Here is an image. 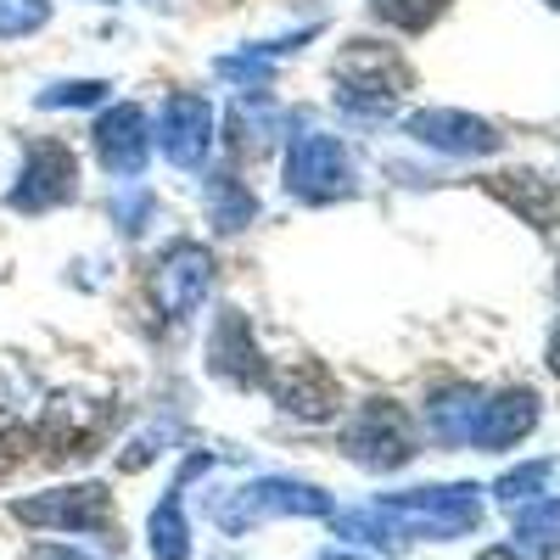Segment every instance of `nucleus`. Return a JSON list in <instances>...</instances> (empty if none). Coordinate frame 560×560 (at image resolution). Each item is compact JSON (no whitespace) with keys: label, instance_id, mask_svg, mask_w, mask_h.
<instances>
[{"label":"nucleus","instance_id":"26","mask_svg":"<svg viewBox=\"0 0 560 560\" xmlns=\"http://www.w3.org/2000/svg\"><path fill=\"white\" fill-rule=\"evenodd\" d=\"M152 191H147V185H140V179H129L124 185V191L113 197V224L124 230V236H140V230H147V219H152Z\"/></svg>","mask_w":560,"mask_h":560},{"label":"nucleus","instance_id":"28","mask_svg":"<svg viewBox=\"0 0 560 560\" xmlns=\"http://www.w3.org/2000/svg\"><path fill=\"white\" fill-rule=\"evenodd\" d=\"M28 560H96L90 549H73V544H34Z\"/></svg>","mask_w":560,"mask_h":560},{"label":"nucleus","instance_id":"32","mask_svg":"<svg viewBox=\"0 0 560 560\" xmlns=\"http://www.w3.org/2000/svg\"><path fill=\"white\" fill-rule=\"evenodd\" d=\"M96 7H113V0H96Z\"/></svg>","mask_w":560,"mask_h":560},{"label":"nucleus","instance_id":"10","mask_svg":"<svg viewBox=\"0 0 560 560\" xmlns=\"http://www.w3.org/2000/svg\"><path fill=\"white\" fill-rule=\"evenodd\" d=\"M404 135L432 147L443 158H488L499 152V129L488 118H471V113H454V107H427V113H409L404 118Z\"/></svg>","mask_w":560,"mask_h":560},{"label":"nucleus","instance_id":"9","mask_svg":"<svg viewBox=\"0 0 560 560\" xmlns=\"http://www.w3.org/2000/svg\"><path fill=\"white\" fill-rule=\"evenodd\" d=\"M208 376L224 382V387H236V393H253V387L269 382V359L258 353L253 319L242 308H224L213 319V331H208Z\"/></svg>","mask_w":560,"mask_h":560},{"label":"nucleus","instance_id":"14","mask_svg":"<svg viewBox=\"0 0 560 560\" xmlns=\"http://www.w3.org/2000/svg\"><path fill=\"white\" fill-rule=\"evenodd\" d=\"M280 140V102L269 90H242L236 102L224 107V147L236 158H264Z\"/></svg>","mask_w":560,"mask_h":560},{"label":"nucleus","instance_id":"1","mask_svg":"<svg viewBox=\"0 0 560 560\" xmlns=\"http://www.w3.org/2000/svg\"><path fill=\"white\" fill-rule=\"evenodd\" d=\"M292 516H337V504L325 488L303 477H253L242 488L208 493V522L224 538H242V533H258L264 522H292Z\"/></svg>","mask_w":560,"mask_h":560},{"label":"nucleus","instance_id":"33","mask_svg":"<svg viewBox=\"0 0 560 560\" xmlns=\"http://www.w3.org/2000/svg\"><path fill=\"white\" fill-rule=\"evenodd\" d=\"M549 7H555V12H560V0H549Z\"/></svg>","mask_w":560,"mask_h":560},{"label":"nucleus","instance_id":"18","mask_svg":"<svg viewBox=\"0 0 560 560\" xmlns=\"http://www.w3.org/2000/svg\"><path fill=\"white\" fill-rule=\"evenodd\" d=\"M185 488H168L147 516V549L152 560H191V516H185Z\"/></svg>","mask_w":560,"mask_h":560},{"label":"nucleus","instance_id":"31","mask_svg":"<svg viewBox=\"0 0 560 560\" xmlns=\"http://www.w3.org/2000/svg\"><path fill=\"white\" fill-rule=\"evenodd\" d=\"M482 560H516V549H488Z\"/></svg>","mask_w":560,"mask_h":560},{"label":"nucleus","instance_id":"23","mask_svg":"<svg viewBox=\"0 0 560 560\" xmlns=\"http://www.w3.org/2000/svg\"><path fill=\"white\" fill-rule=\"evenodd\" d=\"M174 438H179L174 420H152V427H147V432H135V438H129V448L118 454V471H147V465H152Z\"/></svg>","mask_w":560,"mask_h":560},{"label":"nucleus","instance_id":"15","mask_svg":"<svg viewBox=\"0 0 560 560\" xmlns=\"http://www.w3.org/2000/svg\"><path fill=\"white\" fill-rule=\"evenodd\" d=\"M533 427H538V393L510 387V393H499V398H482V415H477L471 443L499 454V448H510V443H522Z\"/></svg>","mask_w":560,"mask_h":560},{"label":"nucleus","instance_id":"12","mask_svg":"<svg viewBox=\"0 0 560 560\" xmlns=\"http://www.w3.org/2000/svg\"><path fill=\"white\" fill-rule=\"evenodd\" d=\"M96 158L107 174L118 179H147V158H152V124L135 102H118L96 118Z\"/></svg>","mask_w":560,"mask_h":560},{"label":"nucleus","instance_id":"30","mask_svg":"<svg viewBox=\"0 0 560 560\" xmlns=\"http://www.w3.org/2000/svg\"><path fill=\"white\" fill-rule=\"evenodd\" d=\"M549 370L560 376V331H555V342H549Z\"/></svg>","mask_w":560,"mask_h":560},{"label":"nucleus","instance_id":"22","mask_svg":"<svg viewBox=\"0 0 560 560\" xmlns=\"http://www.w3.org/2000/svg\"><path fill=\"white\" fill-rule=\"evenodd\" d=\"M448 0H370V12H376L382 23L404 28V34H427L438 18H443Z\"/></svg>","mask_w":560,"mask_h":560},{"label":"nucleus","instance_id":"5","mask_svg":"<svg viewBox=\"0 0 560 560\" xmlns=\"http://www.w3.org/2000/svg\"><path fill=\"white\" fill-rule=\"evenodd\" d=\"M208 292H213V253L202 242H168L163 258L147 275V298H152L158 319L163 325H185L202 308Z\"/></svg>","mask_w":560,"mask_h":560},{"label":"nucleus","instance_id":"3","mask_svg":"<svg viewBox=\"0 0 560 560\" xmlns=\"http://www.w3.org/2000/svg\"><path fill=\"white\" fill-rule=\"evenodd\" d=\"M280 174H287V191L298 202H342L353 197V163H348V147L337 135L325 129H303L292 135L287 147V163H280Z\"/></svg>","mask_w":560,"mask_h":560},{"label":"nucleus","instance_id":"8","mask_svg":"<svg viewBox=\"0 0 560 560\" xmlns=\"http://www.w3.org/2000/svg\"><path fill=\"white\" fill-rule=\"evenodd\" d=\"M113 420V404L107 398H84V393H57L45 404V420L34 432V448L51 454V459H79L96 448V438L107 432Z\"/></svg>","mask_w":560,"mask_h":560},{"label":"nucleus","instance_id":"7","mask_svg":"<svg viewBox=\"0 0 560 560\" xmlns=\"http://www.w3.org/2000/svg\"><path fill=\"white\" fill-rule=\"evenodd\" d=\"M12 522L23 527H51V533H107L113 522V493L102 482H73V488H45L12 499Z\"/></svg>","mask_w":560,"mask_h":560},{"label":"nucleus","instance_id":"13","mask_svg":"<svg viewBox=\"0 0 560 560\" xmlns=\"http://www.w3.org/2000/svg\"><path fill=\"white\" fill-rule=\"evenodd\" d=\"M158 147L174 168L197 174L208 163V147H213V107L202 96H168L163 124H158Z\"/></svg>","mask_w":560,"mask_h":560},{"label":"nucleus","instance_id":"17","mask_svg":"<svg viewBox=\"0 0 560 560\" xmlns=\"http://www.w3.org/2000/svg\"><path fill=\"white\" fill-rule=\"evenodd\" d=\"M488 191H493L504 208H516L527 224H538V230H549V224L560 219V185L544 179V174H493Z\"/></svg>","mask_w":560,"mask_h":560},{"label":"nucleus","instance_id":"20","mask_svg":"<svg viewBox=\"0 0 560 560\" xmlns=\"http://www.w3.org/2000/svg\"><path fill=\"white\" fill-rule=\"evenodd\" d=\"M516 544L527 555H555L560 549V499H538L516 516Z\"/></svg>","mask_w":560,"mask_h":560},{"label":"nucleus","instance_id":"2","mask_svg":"<svg viewBox=\"0 0 560 560\" xmlns=\"http://www.w3.org/2000/svg\"><path fill=\"white\" fill-rule=\"evenodd\" d=\"M331 90L348 118H387L409 90V62L382 39H348L331 62Z\"/></svg>","mask_w":560,"mask_h":560},{"label":"nucleus","instance_id":"29","mask_svg":"<svg viewBox=\"0 0 560 560\" xmlns=\"http://www.w3.org/2000/svg\"><path fill=\"white\" fill-rule=\"evenodd\" d=\"M314 560H364V555H353V549H319Z\"/></svg>","mask_w":560,"mask_h":560},{"label":"nucleus","instance_id":"27","mask_svg":"<svg viewBox=\"0 0 560 560\" xmlns=\"http://www.w3.org/2000/svg\"><path fill=\"white\" fill-rule=\"evenodd\" d=\"M28 454H34V432L23 427L18 415L0 409V482H7V477L18 471V465H23Z\"/></svg>","mask_w":560,"mask_h":560},{"label":"nucleus","instance_id":"4","mask_svg":"<svg viewBox=\"0 0 560 560\" xmlns=\"http://www.w3.org/2000/svg\"><path fill=\"white\" fill-rule=\"evenodd\" d=\"M342 454L364 471H398L415 459V420L404 404L393 398H370L353 409L348 432H342Z\"/></svg>","mask_w":560,"mask_h":560},{"label":"nucleus","instance_id":"19","mask_svg":"<svg viewBox=\"0 0 560 560\" xmlns=\"http://www.w3.org/2000/svg\"><path fill=\"white\" fill-rule=\"evenodd\" d=\"M477 415H482V393L477 387H448L427 404V420H432V438L443 448H465L477 432Z\"/></svg>","mask_w":560,"mask_h":560},{"label":"nucleus","instance_id":"21","mask_svg":"<svg viewBox=\"0 0 560 560\" xmlns=\"http://www.w3.org/2000/svg\"><path fill=\"white\" fill-rule=\"evenodd\" d=\"M107 79H62V84H45L39 96H34V107L39 113H68V107H96V102H107Z\"/></svg>","mask_w":560,"mask_h":560},{"label":"nucleus","instance_id":"16","mask_svg":"<svg viewBox=\"0 0 560 560\" xmlns=\"http://www.w3.org/2000/svg\"><path fill=\"white\" fill-rule=\"evenodd\" d=\"M202 208H208V224L219 230V236H242V230L258 219L253 185H247L242 174H230V168L208 174V185H202Z\"/></svg>","mask_w":560,"mask_h":560},{"label":"nucleus","instance_id":"11","mask_svg":"<svg viewBox=\"0 0 560 560\" xmlns=\"http://www.w3.org/2000/svg\"><path fill=\"white\" fill-rule=\"evenodd\" d=\"M269 398L275 409H287L292 420H331L342 393H337V376L325 370L319 359H292V364H280L269 370Z\"/></svg>","mask_w":560,"mask_h":560},{"label":"nucleus","instance_id":"24","mask_svg":"<svg viewBox=\"0 0 560 560\" xmlns=\"http://www.w3.org/2000/svg\"><path fill=\"white\" fill-rule=\"evenodd\" d=\"M51 23V0H0V39H23Z\"/></svg>","mask_w":560,"mask_h":560},{"label":"nucleus","instance_id":"6","mask_svg":"<svg viewBox=\"0 0 560 560\" xmlns=\"http://www.w3.org/2000/svg\"><path fill=\"white\" fill-rule=\"evenodd\" d=\"M73 197H79V163L68 152V140L34 135L23 147V168H18V185L7 191V208H18V213H51V208H68Z\"/></svg>","mask_w":560,"mask_h":560},{"label":"nucleus","instance_id":"25","mask_svg":"<svg viewBox=\"0 0 560 560\" xmlns=\"http://www.w3.org/2000/svg\"><path fill=\"white\" fill-rule=\"evenodd\" d=\"M549 477H555V459H533V465H516V471H504L493 493H499V504H522V499L544 493Z\"/></svg>","mask_w":560,"mask_h":560}]
</instances>
